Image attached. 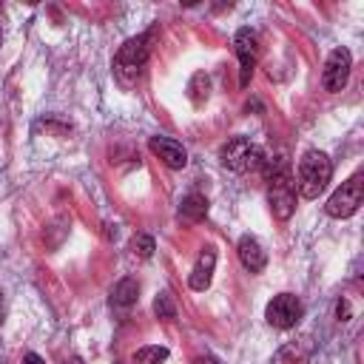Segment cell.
Returning a JSON list of instances; mask_svg holds the SVG:
<instances>
[{
    "label": "cell",
    "mask_w": 364,
    "mask_h": 364,
    "mask_svg": "<svg viewBox=\"0 0 364 364\" xmlns=\"http://www.w3.org/2000/svg\"><path fill=\"white\" fill-rule=\"evenodd\" d=\"M267 179V202L276 219H290L296 210V182L284 156H270L262 162Z\"/></svg>",
    "instance_id": "6da1fadb"
},
{
    "label": "cell",
    "mask_w": 364,
    "mask_h": 364,
    "mask_svg": "<svg viewBox=\"0 0 364 364\" xmlns=\"http://www.w3.org/2000/svg\"><path fill=\"white\" fill-rule=\"evenodd\" d=\"M333 176V162L324 151H307L299 159V171H296V191L301 199H318L327 188Z\"/></svg>",
    "instance_id": "7a4b0ae2"
},
{
    "label": "cell",
    "mask_w": 364,
    "mask_h": 364,
    "mask_svg": "<svg viewBox=\"0 0 364 364\" xmlns=\"http://www.w3.org/2000/svg\"><path fill=\"white\" fill-rule=\"evenodd\" d=\"M219 159L228 171L233 173H247V171H256L262 168L264 162V154L256 142H250L247 136H230L222 148H219Z\"/></svg>",
    "instance_id": "3957f363"
},
{
    "label": "cell",
    "mask_w": 364,
    "mask_h": 364,
    "mask_svg": "<svg viewBox=\"0 0 364 364\" xmlns=\"http://www.w3.org/2000/svg\"><path fill=\"white\" fill-rule=\"evenodd\" d=\"M145 63H148V34H139L119 46V51L114 57V71L122 82H131L142 74Z\"/></svg>",
    "instance_id": "277c9868"
},
{
    "label": "cell",
    "mask_w": 364,
    "mask_h": 364,
    "mask_svg": "<svg viewBox=\"0 0 364 364\" xmlns=\"http://www.w3.org/2000/svg\"><path fill=\"white\" fill-rule=\"evenodd\" d=\"M361 196H364V185H361V176L355 173L347 182H341V188L327 199L324 210L333 219H347V216H353L361 208Z\"/></svg>",
    "instance_id": "5b68a950"
},
{
    "label": "cell",
    "mask_w": 364,
    "mask_h": 364,
    "mask_svg": "<svg viewBox=\"0 0 364 364\" xmlns=\"http://www.w3.org/2000/svg\"><path fill=\"white\" fill-rule=\"evenodd\" d=\"M301 313H304V307H301L299 296H293V293H279V296H273V299L267 301V307H264V318H267V324L276 327V330H290V327H296L299 318H301Z\"/></svg>",
    "instance_id": "8992f818"
},
{
    "label": "cell",
    "mask_w": 364,
    "mask_h": 364,
    "mask_svg": "<svg viewBox=\"0 0 364 364\" xmlns=\"http://www.w3.org/2000/svg\"><path fill=\"white\" fill-rule=\"evenodd\" d=\"M233 48L239 57V85L247 88L253 68H256V54H259V37L253 28H239L233 37Z\"/></svg>",
    "instance_id": "52a82bcc"
},
{
    "label": "cell",
    "mask_w": 364,
    "mask_h": 364,
    "mask_svg": "<svg viewBox=\"0 0 364 364\" xmlns=\"http://www.w3.org/2000/svg\"><path fill=\"white\" fill-rule=\"evenodd\" d=\"M350 68H353L350 51H347V48H333L330 57H327V63H324V74H321L324 88H327L330 94L341 91V88L347 85V80H350Z\"/></svg>",
    "instance_id": "ba28073f"
},
{
    "label": "cell",
    "mask_w": 364,
    "mask_h": 364,
    "mask_svg": "<svg viewBox=\"0 0 364 364\" xmlns=\"http://www.w3.org/2000/svg\"><path fill=\"white\" fill-rule=\"evenodd\" d=\"M148 148H151L168 168H173V171H179V168L188 165V151H185L176 139H171V136H151V139H148Z\"/></svg>",
    "instance_id": "9c48e42d"
},
{
    "label": "cell",
    "mask_w": 364,
    "mask_h": 364,
    "mask_svg": "<svg viewBox=\"0 0 364 364\" xmlns=\"http://www.w3.org/2000/svg\"><path fill=\"white\" fill-rule=\"evenodd\" d=\"M236 253H239L242 267H245V270H250V273H259V270H264V264H267V253L262 250L259 239H253L250 233H245V236L239 239Z\"/></svg>",
    "instance_id": "30bf717a"
},
{
    "label": "cell",
    "mask_w": 364,
    "mask_h": 364,
    "mask_svg": "<svg viewBox=\"0 0 364 364\" xmlns=\"http://www.w3.org/2000/svg\"><path fill=\"white\" fill-rule=\"evenodd\" d=\"M213 264H216V253L210 250V247H205L202 253H199V259H196V264H193V270H191V276H188V284H191V290H208L210 287V279H213Z\"/></svg>",
    "instance_id": "8fae6325"
},
{
    "label": "cell",
    "mask_w": 364,
    "mask_h": 364,
    "mask_svg": "<svg viewBox=\"0 0 364 364\" xmlns=\"http://www.w3.org/2000/svg\"><path fill=\"white\" fill-rule=\"evenodd\" d=\"M208 216V199L202 193H188L182 202H179V219L185 222H199Z\"/></svg>",
    "instance_id": "7c38bea8"
},
{
    "label": "cell",
    "mask_w": 364,
    "mask_h": 364,
    "mask_svg": "<svg viewBox=\"0 0 364 364\" xmlns=\"http://www.w3.org/2000/svg\"><path fill=\"white\" fill-rule=\"evenodd\" d=\"M136 299H139V282L136 279H119L117 284H114V290H111V301L117 304V307H131V304H136Z\"/></svg>",
    "instance_id": "4fadbf2b"
},
{
    "label": "cell",
    "mask_w": 364,
    "mask_h": 364,
    "mask_svg": "<svg viewBox=\"0 0 364 364\" xmlns=\"http://www.w3.org/2000/svg\"><path fill=\"white\" fill-rule=\"evenodd\" d=\"M168 361V347L162 344H145L134 353V364H162Z\"/></svg>",
    "instance_id": "5bb4252c"
},
{
    "label": "cell",
    "mask_w": 364,
    "mask_h": 364,
    "mask_svg": "<svg viewBox=\"0 0 364 364\" xmlns=\"http://www.w3.org/2000/svg\"><path fill=\"white\" fill-rule=\"evenodd\" d=\"M210 94V80L208 74H193V80L188 82V97L193 100V105H202Z\"/></svg>",
    "instance_id": "9a60e30c"
},
{
    "label": "cell",
    "mask_w": 364,
    "mask_h": 364,
    "mask_svg": "<svg viewBox=\"0 0 364 364\" xmlns=\"http://www.w3.org/2000/svg\"><path fill=\"white\" fill-rule=\"evenodd\" d=\"M131 250H134V256H139V259H151L154 250H156V242H154L148 233H136V236L131 239Z\"/></svg>",
    "instance_id": "2e32d148"
},
{
    "label": "cell",
    "mask_w": 364,
    "mask_h": 364,
    "mask_svg": "<svg viewBox=\"0 0 364 364\" xmlns=\"http://www.w3.org/2000/svg\"><path fill=\"white\" fill-rule=\"evenodd\" d=\"M154 313H156L159 318H165V321L176 318V307H173V301H171L168 293H159V296H156V301H154Z\"/></svg>",
    "instance_id": "e0dca14e"
},
{
    "label": "cell",
    "mask_w": 364,
    "mask_h": 364,
    "mask_svg": "<svg viewBox=\"0 0 364 364\" xmlns=\"http://www.w3.org/2000/svg\"><path fill=\"white\" fill-rule=\"evenodd\" d=\"M23 364H46V361H43L37 353H26V355H23Z\"/></svg>",
    "instance_id": "ac0fdd59"
},
{
    "label": "cell",
    "mask_w": 364,
    "mask_h": 364,
    "mask_svg": "<svg viewBox=\"0 0 364 364\" xmlns=\"http://www.w3.org/2000/svg\"><path fill=\"white\" fill-rule=\"evenodd\" d=\"M193 364H216V358H210V355H196Z\"/></svg>",
    "instance_id": "d6986e66"
},
{
    "label": "cell",
    "mask_w": 364,
    "mask_h": 364,
    "mask_svg": "<svg viewBox=\"0 0 364 364\" xmlns=\"http://www.w3.org/2000/svg\"><path fill=\"white\" fill-rule=\"evenodd\" d=\"M0 40H3V34H0Z\"/></svg>",
    "instance_id": "ffe728a7"
}]
</instances>
